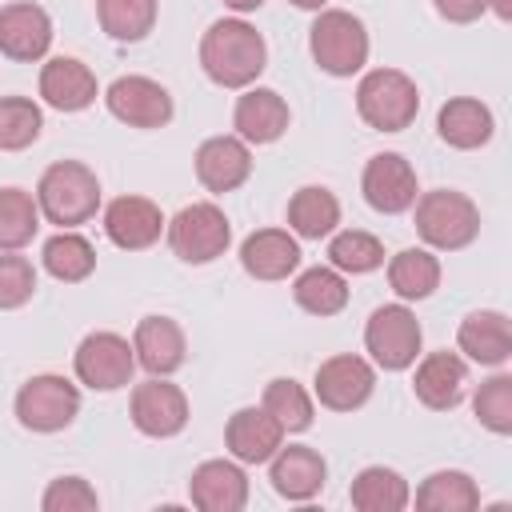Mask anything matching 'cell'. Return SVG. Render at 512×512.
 <instances>
[{"mask_svg": "<svg viewBox=\"0 0 512 512\" xmlns=\"http://www.w3.org/2000/svg\"><path fill=\"white\" fill-rule=\"evenodd\" d=\"M200 68L220 88H252L268 68V44L248 20L224 16L200 36Z\"/></svg>", "mask_w": 512, "mask_h": 512, "instance_id": "6da1fadb", "label": "cell"}, {"mask_svg": "<svg viewBox=\"0 0 512 512\" xmlns=\"http://www.w3.org/2000/svg\"><path fill=\"white\" fill-rule=\"evenodd\" d=\"M36 204L48 224H60V228L88 224L100 208V180L80 160H56L44 168L36 184Z\"/></svg>", "mask_w": 512, "mask_h": 512, "instance_id": "7a4b0ae2", "label": "cell"}, {"mask_svg": "<svg viewBox=\"0 0 512 512\" xmlns=\"http://www.w3.org/2000/svg\"><path fill=\"white\" fill-rule=\"evenodd\" d=\"M368 28L360 16L344 12V8H320L312 28H308V52L316 60L320 72L344 80L364 72L368 64Z\"/></svg>", "mask_w": 512, "mask_h": 512, "instance_id": "3957f363", "label": "cell"}, {"mask_svg": "<svg viewBox=\"0 0 512 512\" xmlns=\"http://www.w3.org/2000/svg\"><path fill=\"white\" fill-rule=\"evenodd\" d=\"M356 112L376 132H404L420 112V88L400 68H368L356 84Z\"/></svg>", "mask_w": 512, "mask_h": 512, "instance_id": "277c9868", "label": "cell"}, {"mask_svg": "<svg viewBox=\"0 0 512 512\" xmlns=\"http://www.w3.org/2000/svg\"><path fill=\"white\" fill-rule=\"evenodd\" d=\"M416 232L436 252H460L480 236V208L456 188H432L416 196Z\"/></svg>", "mask_w": 512, "mask_h": 512, "instance_id": "5b68a950", "label": "cell"}, {"mask_svg": "<svg viewBox=\"0 0 512 512\" xmlns=\"http://www.w3.org/2000/svg\"><path fill=\"white\" fill-rule=\"evenodd\" d=\"M164 236H168V248H172L176 260H184V264H212L216 256L228 252L232 224H228L220 204L196 200V204H184L164 224Z\"/></svg>", "mask_w": 512, "mask_h": 512, "instance_id": "8992f818", "label": "cell"}, {"mask_svg": "<svg viewBox=\"0 0 512 512\" xmlns=\"http://www.w3.org/2000/svg\"><path fill=\"white\" fill-rule=\"evenodd\" d=\"M424 344V328L416 320V312L400 300V304H380L368 324H364V348L372 356L376 368L384 372H404L416 364Z\"/></svg>", "mask_w": 512, "mask_h": 512, "instance_id": "52a82bcc", "label": "cell"}, {"mask_svg": "<svg viewBox=\"0 0 512 512\" xmlns=\"http://www.w3.org/2000/svg\"><path fill=\"white\" fill-rule=\"evenodd\" d=\"M80 416V388L56 372H40L16 392V420L28 432H64Z\"/></svg>", "mask_w": 512, "mask_h": 512, "instance_id": "ba28073f", "label": "cell"}, {"mask_svg": "<svg viewBox=\"0 0 512 512\" xmlns=\"http://www.w3.org/2000/svg\"><path fill=\"white\" fill-rule=\"evenodd\" d=\"M72 372L92 392H116L132 384L136 352L120 332H88L72 352Z\"/></svg>", "mask_w": 512, "mask_h": 512, "instance_id": "9c48e42d", "label": "cell"}, {"mask_svg": "<svg viewBox=\"0 0 512 512\" xmlns=\"http://www.w3.org/2000/svg\"><path fill=\"white\" fill-rule=\"evenodd\" d=\"M372 392H376V368L352 352L328 356L312 376V396L328 412H356L372 400Z\"/></svg>", "mask_w": 512, "mask_h": 512, "instance_id": "30bf717a", "label": "cell"}, {"mask_svg": "<svg viewBox=\"0 0 512 512\" xmlns=\"http://www.w3.org/2000/svg\"><path fill=\"white\" fill-rule=\"evenodd\" d=\"M128 416H132L136 432H144L152 440H168V436H180L188 424V396L168 376H148L144 384L132 388Z\"/></svg>", "mask_w": 512, "mask_h": 512, "instance_id": "8fae6325", "label": "cell"}, {"mask_svg": "<svg viewBox=\"0 0 512 512\" xmlns=\"http://www.w3.org/2000/svg\"><path fill=\"white\" fill-rule=\"evenodd\" d=\"M108 112L128 128H164L172 120V92L152 76H120L104 88Z\"/></svg>", "mask_w": 512, "mask_h": 512, "instance_id": "7c38bea8", "label": "cell"}, {"mask_svg": "<svg viewBox=\"0 0 512 512\" xmlns=\"http://www.w3.org/2000/svg\"><path fill=\"white\" fill-rule=\"evenodd\" d=\"M360 192L368 200L372 212L380 216H400L416 204V168L400 156V152H376L368 164H364V176H360Z\"/></svg>", "mask_w": 512, "mask_h": 512, "instance_id": "4fadbf2b", "label": "cell"}, {"mask_svg": "<svg viewBox=\"0 0 512 512\" xmlns=\"http://www.w3.org/2000/svg\"><path fill=\"white\" fill-rule=\"evenodd\" d=\"M52 48V16L32 4V0H16L0 8V56L32 64L44 60Z\"/></svg>", "mask_w": 512, "mask_h": 512, "instance_id": "5bb4252c", "label": "cell"}, {"mask_svg": "<svg viewBox=\"0 0 512 512\" xmlns=\"http://www.w3.org/2000/svg\"><path fill=\"white\" fill-rule=\"evenodd\" d=\"M164 212L148 196H116L104 208V236L124 252H144L164 236Z\"/></svg>", "mask_w": 512, "mask_h": 512, "instance_id": "9a60e30c", "label": "cell"}, {"mask_svg": "<svg viewBox=\"0 0 512 512\" xmlns=\"http://www.w3.org/2000/svg\"><path fill=\"white\" fill-rule=\"evenodd\" d=\"M188 500L200 512H240L248 504V472L240 460H204L188 476Z\"/></svg>", "mask_w": 512, "mask_h": 512, "instance_id": "2e32d148", "label": "cell"}, {"mask_svg": "<svg viewBox=\"0 0 512 512\" xmlns=\"http://www.w3.org/2000/svg\"><path fill=\"white\" fill-rule=\"evenodd\" d=\"M192 164H196V180L208 192L224 196V192H236L252 176V148L240 136H208L196 148Z\"/></svg>", "mask_w": 512, "mask_h": 512, "instance_id": "e0dca14e", "label": "cell"}, {"mask_svg": "<svg viewBox=\"0 0 512 512\" xmlns=\"http://www.w3.org/2000/svg\"><path fill=\"white\" fill-rule=\"evenodd\" d=\"M464 388H468V364L460 352H448V348H436L428 352L420 364H416V376H412V392L424 408L432 412H448L464 400Z\"/></svg>", "mask_w": 512, "mask_h": 512, "instance_id": "ac0fdd59", "label": "cell"}, {"mask_svg": "<svg viewBox=\"0 0 512 512\" xmlns=\"http://www.w3.org/2000/svg\"><path fill=\"white\" fill-rule=\"evenodd\" d=\"M268 480L276 488V496L292 500V504H304L312 496H320L324 480H328V464L316 448L308 444H280L276 456L268 460Z\"/></svg>", "mask_w": 512, "mask_h": 512, "instance_id": "d6986e66", "label": "cell"}, {"mask_svg": "<svg viewBox=\"0 0 512 512\" xmlns=\"http://www.w3.org/2000/svg\"><path fill=\"white\" fill-rule=\"evenodd\" d=\"M284 428L276 424V416L260 404V408H236L224 424V444L232 452V460L240 464H268L276 456V448L284 444Z\"/></svg>", "mask_w": 512, "mask_h": 512, "instance_id": "ffe728a7", "label": "cell"}, {"mask_svg": "<svg viewBox=\"0 0 512 512\" xmlns=\"http://www.w3.org/2000/svg\"><path fill=\"white\" fill-rule=\"evenodd\" d=\"M288 100L276 88H244L232 108V128L244 144H276L288 132Z\"/></svg>", "mask_w": 512, "mask_h": 512, "instance_id": "44dd1931", "label": "cell"}, {"mask_svg": "<svg viewBox=\"0 0 512 512\" xmlns=\"http://www.w3.org/2000/svg\"><path fill=\"white\" fill-rule=\"evenodd\" d=\"M240 268L252 280H288L300 268V240L288 228H256L240 244Z\"/></svg>", "mask_w": 512, "mask_h": 512, "instance_id": "7402d4cb", "label": "cell"}, {"mask_svg": "<svg viewBox=\"0 0 512 512\" xmlns=\"http://www.w3.org/2000/svg\"><path fill=\"white\" fill-rule=\"evenodd\" d=\"M132 352L148 376H172L188 360V340L172 316H144L132 332Z\"/></svg>", "mask_w": 512, "mask_h": 512, "instance_id": "603a6c76", "label": "cell"}, {"mask_svg": "<svg viewBox=\"0 0 512 512\" xmlns=\"http://www.w3.org/2000/svg\"><path fill=\"white\" fill-rule=\"evenodd\" d=\"M100 96L96 72L76 56H52L40 68V100L56 112H84Z\"/></svg>", "mask_w": 512, "mask_h": 512, "instance_id": "cb8c5ba5", "label": "cell"}, {"mask_svg": "<svg viewBox=\"0 0 512 512\" xmlns=\"http://www.w3.org/2000/svg\"><path fill=\"white\" fill-rule=\"evenodd\" d=\"M456 348L480 364V368H500L508 364L512 356V324L504 312L496 308H480V312H468L460 320V332H456Z\"/></svg>", "mask_w": 512, "mask_h": 512, "instance_id": "d4e9b609", "label": "cell"}, {"mask_svg": "<svg viewBox=\"0 0 512 512\" xmlns=\"http://www.w3.org/2000/svg\"><path fill=\"white\" fill-rule=\"evenodd\" d=\"M436 132L448 148H460V152H472V148H484L496 132V116L488 104H480L476 96H452L440 104L436 112Z\"/></svg>", "mask_w": 512, "mask_h": 512, "instance_id": "484cf974", "label": "cell"}, {"mask_svg": "<svg viewBox=\"0 0 512 512\" xmlns=\"http://www.w3.org/2000/svg\"><path fill=\"white\" fill-rule=\"evenodd\" d=\"M340 224V200L324 184H304L288 200V228L296 240H324Z\"/></svg>", "mask_w": 512, "mask_h": 512, "instance_id": "4316f807", "label": "cell"}, {"mask_svg": "<svg viewBox=\"0 0 512 512\" xmlns=\"http://www.w3.org/2000/svg\"><path fill=\"white\" fill-rule=\"evenodd\" d=\"M348 500L360 512H404L412 504V488L396 468L368 464V468L356 472V480L348 488Z\"/></svg>", "mask_w": 512, "mask_h": 512, "instance_id": "83f0119b", "label": "cell"}, {"mask_svg": "<svg viewBox=\"0 0 512 512\" xmlns=\"http://www.w3.org/2000/svg\"><path fill=\"white\" fill-rule=\"evenodd\" d=\"M40 260H44V272L60 284H80L96 272V248L72 228H60L56 236H48Z\"/></svg>", "mask_w": 512, "mask_h": 512, "instance_id": "f1b7e54d", "label": "cell"}, {"mask_svg": "<svg viewBox=\"0 0 512 512\" xmlns=\"http://www.w3.org/2000/svg\"><path fill=\"white\" fill-rule=\"evenodd\" d=\"M388 284L400 300H428L440 288V260L432 248H404L388 260Z\"/></svg>", "mask_w": 512, "mask_h": 512, "instance_id": "f546056e", "label": "cell"}, {"mask_svg": "<svg viewBox=\"0 0 512 512\" xmlns=\"http://www.w3.org/2000/svg\"><path fill=\"white\" fill-rule=\"evenodd\" d=\"M416 508H424V512H472V508H480V488H476V480L468 476V472H460V468H440V472H432L420 488H416Z\"/></svg>", "mask_w": 512, "mask_h": 512, "instance_id": "4dcf8cb0", "label": "cell"}, {"mask_svg": "<svg viewBox=\"0 0 512 512\" xmlns=\"http://www.w3.org/2000/svg\"><path fill=\"white\" fill-rule=\"evenodd\" d=\"M292 300H296L308 316H336V312H344V304H348V280H344V272L324 268V264L304 268V272L292 280Z\"/></svg>", "mask_w": 512, "mask_h": 512, "instance_id": "1f68e13d", "label": "cell"}, {"mask_svg": "<svg viewBox=\"0 0 512 512\" xmlns=\"http://www.w3.org/2000/svg\"><path fill=\"white\" fill-rule=\"evenodd\" d=\"M156 0H96V20L116 44H140L156 28Z\"/></svg>", "mask_w": 512, "mask_h": 512, "instance_id": "d6a6232c", "label": "cell"}, {"mask_svg": "<svg viewBox=\"0 0 512 512\" xmlns=\"http://www.w3.org/2000/svg\"><path fill=\"white\" fill-rule=\"evenodd\" d=\"M40 228V204L24 188H0V252H20Z\"/></svg>", "mask_w": 512, "mask_h": 512, "instance_id": "836d02e7", "label": "cell"}, {"mask_svg": "<svg viewBox=\"0 0 512 512\" xmlns=\"http://www.w3.org/2000/svg\"><path fill=\"white\" fill-rule=\"evenodd\" d=\"M328 260H332L336 272L364 276V272H376L384 264V244L364 228H344V232H332Z\"/></svg>", "mask_w": 512, "mask_h": 512, "instance_id": "e575fe53", "label": "cell"}, {"mask_svg": "<svg viewBox=\"0 0 512 512\" xmlns=\"http://www.w3.org/2000/svg\"><path fill=\"white\" fill-rule=\"evenodd\" d=\"M44 112L28 96H0V152H24L40 140Z\"/></svg>", "mask_w": 512, "mask_h": 512, "instance_id": "d590c367", "label": "cell"}, {"mask_svg": "<svg viewBox=\"0 0 512 512\" xmlns=\"http://www.w3.org/2000/svg\"><path fill=\"white\" fill-rule=\"evenodd\" d=\"M264 408L276 416V424L284 432H308L312 428V396L300 380L292 376H276L264 388Z\"/></svg>", "mask_w": 512, "mask_h": 512, "instance_id": "8d00e7d4", "label": "cell"}, {"mask_svg": "<svg viewBox=\"0 0 512 512\" xmlns=\"http://www.w3.org/2000/svg\"><path fill=\"white\" fill-rule=\"evenodd\" d=\"M472 412H476V420H480L488 432L508 436V432H512V376H508V372L488 376V380L476 388V396H472Z\"/></svg>", "mask_w": 512, "mask_h": 512, "instance_id": "74e56055", "label": "cell"}, {"mask_svg": "<svg viewBox=\"0 0 512 512\" xmlns=\"http://www.w3.org/2000/svg\"><path fill=\"white\" fill-rule=\"evenodd\" d=\"M36 296V268L28 256L16 252H0V308H24Z\"/></svg>", "mask_w": 512, "mask_h": 512, "instance_id": "f35d334b", "label": "cell"}, {"mask_svg": "<svg viewBox=\"0 0 512 512\" xmlns=\"http://www.w3.org/2000/svg\"><path fill=\"white\" fill-rule=\"evenodd\" d=\"M40 508L44 512H92V508H100V496L84 476H56L44 488Z\"/></svg>", "mask_w": 512, "mask_h": 512, "instance_id": "ab89813d", "label": "cell"}, {"mask_svg": "<svg viewBox=\"0 0 512 512\" xmlns=\"http://www.w3.org/2000/svg\"><path fill=\"white\" fill-rule=\"evenodd\" d=\"M432 8L448 20V24H472L488 12V0H432Z\"/></svg>", "mask_w": 512, "mask_h": 512, "instance_id": "60d3db41", "label": "cell"}, {"mask_svg": "<svg viewBox=\"0 0 512 512\" xmlns=\"http://www.w3.org/2000/svg\"><path fill=\"white\" fill-rule=\"evenodd\" d=\"M224 4H228L232 12H256V8L264 4V0H224Z\"/></svg>", "mask_w": 512, "mask_h": 512, "instance_id": "b9f144b4", "label": "cell"}, {"mask_svg": "<svg viewBox=\"0 0 512 512\" xmlns=\"http://www.w3.org/2000/svg\"><path fill=\"white\" fill-rule=\"evenodd\" d=\"M288 4H296V8H304V12H320L328 0H288Z\"/></svg>", "mask_w": 512, "mask_h": 512, "instance_id": "7bdbcfd3", "label": "cell"}, {"mask_svg": "<svg viewBox=\"0 0 512 512\" xmlns=\"http://www.w3.org/2000/svg\"><path fill=\"white\" fill-rule=\"evenodd\" d=\"M488 8H492L500 20H508V0H488Z\"/></svg>", "mask_w": 512, "mask_h": 512, "instance_id": "ee69618b", "label": "cell"}]
</instances>
